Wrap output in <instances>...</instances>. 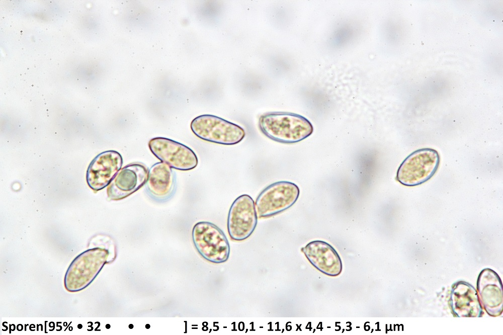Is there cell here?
<instances>
[{
    "label": "cell",
    "instance_id": "obj_1",
    "mask_svg": "<svg viewBox=\"0 0 503 335\" xmlns=\"http://www.w3.org/2000/svg\"><path fill=\"white\" fill-rule=\"evenodd\" d=\"M261 131L270 139L281 143H295L313 132L311 122L303 116L290 112H274L264 114L259 120Z\"/></svg>",
    "mask_w": 503,
    "mask_h": 335
},
{
    "label": "cell",
    "instance_id": "obj_2",
    "mask_svg": "<svg viewBox=\"0 0 503 335\" xmlns=\"http://www.w3.org/2000/svg\"><path fill=\"white\" fill-rule=\"evenodd\" d=\"M440 158L437 150L418 149L409 155L399 167L397 180L406 186H415L430 180L437 172Z\"/></svg>",
    "mask_w": 503,
    "mask_h": 335
},
{
    "label": "cell",
    "instance_id": "obj_3",
    "mask_svg": "<svg viewBox=\"0 0 503 335\" xmlns=\"http://www.w3.org/2000/svg\"><path fill=\"white\" fill-rule=\"evenodd\" d=\"M191 128L199 138L223 145L238 143L245 135L244 130L239 125L212 115L196 117L191 123Z\"/></svg>",
    "mask_w": 503,
    "mask_h": 335
},
{
    "label": "cell",
    "instance_id": "obj_4",
    "mask_svg": "<svg viewBox=\"0 0 503 335\" xmlns=\"http://www.w3.org/2000/svg\"><path fill=\"white\" fill-rule=\"evenodd\" d=\"M192 238L197 251L206 260L220 264L228 259L229 242L223 231L215 224L207 221L196 223Z\"/></svg>",
    "mask_w": 503,
    "mask_h": 335
},
{
    "label": "cell",
    "instance_id": "obj_5",
    "mask_svg": "<svg viewBox=\"0 0 503 335\" xmlns=\"http://www.w3.org/2000/svg\"><path fill=\"white\" fill-rule=\"evenodd\" d=\"M300 194L298 187L289 181H279L265 188L256 200V209L259 218L276 215L290 208Z\"/></svg>",
    "mask_w": 503,
    "mask_h": 335
},
{
    "label": "cell",
    "instance_id": "obj_6",
    "mask_svg": "<svg viewBox=\"0 0 503 335\" xmlns=\"http://www.w3.org/2000/svg\"><path fill=\"white\" fill-rule=\"evenodd\" d=\"M258 222L255 203L247 194L238 197L232 203L227 217V230L230 237L236 241L247 238L254 231Z\"/></svg>",
    "mask_w": 503,
    "mask_h": 335
},
{
    "label": "cell",
    "instance_id": "obj_7",
    "mask_svg": "<svg viewBox=\"0 0 503 335\" xmlns=\"http://www.w3.org/2000/svg\"><path fill=\"white\" fill-rule=\"evenodd\" d=\"M151 152L161 162L171 168L181 171L195 168L198 158L194 152L187 146L164 137H155L148 142Z\"/></svg>",
    "mask_w": 503,
    "mask_h": 335
},
{
    "label": "cell",
    "instance_id": "obj_8",
    "mask_svg": "<svg viewBox=\"0 0 503 335\" xmlns=\"http://www.w3.org/2000/svg\"><path fill=\"white\" fill-rule=\"evenodd\" d=\"M148 171L140 163L128 164L121 169L108 185V197L111 200H119L139 189L146 182Z\"/></svg>",
    "mask_w": 503,
    "mask_h": 335
},
{
    "label": "cell",
    "instance_id": "obj_9",
    "mask_svg": "<svg viewBox=\"0 0 503 335\" xmlns=\"http://www.w3.org/2000/svg\"><path fill=\"white\" fill-rule=\"evenodd\" d=\"M123 163L121 154L114 150L102 152L90 164L87 181L90 188L100 190L108 186L121 169Z\"/></svg>",
    "mask_w": 503,
    "mask_h": 335
},
{
    "label": "cell",
    "instance_id": "obj_10",
    "mask_svg": "<svg viewBox=\"0 0 503 335\" xmlns=\"http://www.w3.org/2000/svg\"><path fill=\"white\" fill-rule=\"evenodd\" d=\"M301 250L310 263L322 273L330 276H336L341 273V259L336 249L328 243L312 241Z\"/></svg>",
    "mask_w": 503,
    "mask_h": 335
},
{
    "label": "cell",
    "instance_id": "obj_11",
    "mask_svg": "<svg viewBox=\"0 0 503 335\" xmlns=\"http://www.w3.org/2000/svg\"><path fill=\"white\" fill-rule=\"evenodd\" d=\"M145 188L149 196L155 201L170 199L175 190V174L171 168L163 162L154 164L148 171Z\"/></svg>",
    "mask_w": 503,
    "mask_h": 335
},
{
    "label": "cell",
    "instance_id": "obj_12",
    "mask_svg": "<svg viewBox=\"0 0 503 335\" xmlns=\"http://www.w3.org/2000/svg\"><path fill=\"white\" fill-rule=\"evenodd\" d=\"M57 65H59V63H57Z\"/></svg>",
    "mask_w": 503,
    "mask_h": 335
},
{
    "label": "cell",
    "instance_id": "obj_13",
    "mask_svg": "<svg viewBox=\"0 0 503 335\" xmlns=\"http://www.w3.org/2000/svg\"><path fill=\"white\" fill-rule=\"evenodd\" d=\"M3 10H4H4H5V9H4V8H3Z\"/></svg>",
    "mask_w": 503,
    "mask_h": 335
}]
</instances>
